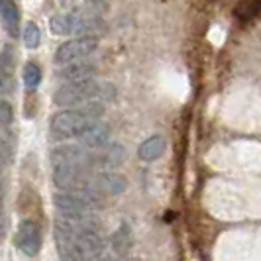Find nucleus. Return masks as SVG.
Segmentation results:
<instances>
[{
  "label": "nucleus",
  "mask_w": 261,
  "mask_h": 261,
  "mask_svg": "<svg viewBox=\"0 0 261 261\" xmlns=\"http://www.w3.org/2000/svg\"><path fill=\"white\" fill-rule=\"evenodd\" d=\"M0 20L12 38L20 34V10L14 0H0Z\"/></svg>",
  "instance_id": "obj_11"
},
{
  "label": "nucleus",
  "mask_w": 261,
  "mask_h": 261,
  "mask_svg": "<svg viewBox=\"0 0 261 261\" xmlns=\"http://www.w3.org/2000/svg\"><path fill=\"white\" fill-rule=\"evenodd\" d=\"M79 142L83 147L87 149H98V147H105L110 140V126L106 122H100V120H94L91 122L85 130L77 136Z\"/></svg>",
  "instance_id": "obj_7"
},
{
  "label": "nucleus",
  "mask_w": 261,
  "mask_h": 261,
  "mask_svg": "<svg viewBox=\"0 0 261 261\" xmlns=\"http://www.w3.org/2000/svg\"><path fill=\"white\" fill-rule=\"evenodd\" d=\"M114 96V87L108 83H96L94 79L87 81H75V83H65L59 87L53 94V102L57 106H79L85 102H91L98 96Z\"/></svg>",
  "instance_id": "obj_2"
},
{
  "label": "nucleus",
  "mask_w": 261,
  "mask_h": 261,
  "mask_svg": "<svg viewBox=\"0 0 261 261\" xmlns=\"http://www.w3.org/2000/svg\"><path fill=\"white\" fill-rule=\"evenodd\" d=\"M22 38H24V43H26L28 49H36L39 45V41H41V32H39V28L34 22H28L24 26Z\"/></svg>",
  "instance_id": "obj_15"
},
{
  "label": "nucleus",
  "mask_w": 261,
  "mask_h": 261,
  "mask_svg": "<svg viewBox=\"0 0 261 261\" xmlns=\"http://www.w3.org/2000/svg\"><path fill=\"white\" fill-rule=\"evenodd\" d=\"M126 159V149L120 144H106L105 149L98 153V163L102 169H116Z\"/></svg>",
  "instance_id": "obj_13"
},
{
  "label": "nucleus",
  "mask_w": 261,
  "mask_h": 261,
  "mask_svg": "<svg viewBox=\"0 0 261 261\" xmlns=\"http://www.w3.org/2000/svg\"><path fill=\"white\" fill-rule=\"evenodd\" d=\"M2 200H4V193H2V189H0V214H2Z\"/></svg>",
  "instance_id": "obj_21"
},
{
  "label": "nucleus",
  "mask_w": 261,
  "mask_h": 261,
  "mask_svg": "<svg viewBox=\"0 0 261 261\" xmlns=\"http://www.w3.org/2000/svg\"><path fill=\"white\" fill-rule=\"evenodd\" d=\"M4 234V218H2V214H0V238Z\"/></svg>",
  "instance_id": "obj_20"
},
{
  "label": "nucleus",
  "mask_w": 261,
  "mask_h": 261,
  "mask_svg": "<svg viewBox=\"0 0 261 261\" xmlns=\"http://www.w3.org/2000/svg\"><path fill=\"white\" fill-rule=\"evenodd\" d=\"M102 196H118L122 195L128 187V181L124 175L120 173H112V171H105V173H98L94 177V185H92Z\"/></svg>",
  "instance_id": "obj_8"
},
{
  "label": "nucleus",
  "mask_w": 261,
  "mask_h": 261,
  "mask_svg": "<svg viewBox=\"0 0 261 261\" xmlns=\"http://www.w3.org/2000/svg\"><path fill=\"white\" fill-rule=\"evenodd\" d=\"M98 47V39L92 36H81V38L69 39L63 45L57 47L55 51V63L57 65H67V63H75L85 57H89L91 53L96 51Z\"/></svg>",
  "instance_id": "obj_3"
},
{
  "label": "nucleus",
  "mask_w": 261,
  "mask_h": 261,
  "mask_svg": "<svg viewBox=\"0 0 261 261\" xmlns=\"http://www.w3.org/2000/svg\"><path fill=\"white\" fill-rule=\"evenodd\" d=\"M105 114V106L102 102H85L81 108H69L61 110L51 118L49 124V134L55 140H69V138H77L81 132L85 130L91 122L100 120Z\"/></svg>",
  "instance_id": "obj_1"
},
{
  "label": "nucleus",
  "mask_w": 261,
  "mask_h": 261,
  "mask_svg": "<svg viewBox=\"0 0 261 261\" xmlns=\"http://www.w3.org/2000/svg\"><path fill=\"white\" fill-rule=\"evenodd\" d=\"M79 261H100L105 244L98 234V228H83L77 234V244H75Z\"/></svg>",
  "instance_id": "obj_5"
},
{
  "label": "nucleus",
  "mask_w": 261,
  "mask_h": 261,
  "mask_svg": "<svg viewBox=\"0 0 261 261\" xmlns=\"http://www.w3.org/2000/svg\"><path fill=\"white\" fill-rule=\"evenodd\" d=\"M14 91V81L10 77V73H2L0 71V96L10 94Z\"/></svg>",
  "instance_id": "obj_18"
},
{
  "label": "nucleus",
  "mask_w": 261,
  "mask_h": 261,
  "mask_svg": "<svg viewBox=\"0 0 261 261\" xmlns=\"http://www.w3.org/2000/svg\"><path fill=\"white\" fill-rule=\"evenodd\" d=\"M14 120V108L8 100L0 98V128H6L10 126Z\"/></svg>",
  "instance_id": "obj_17"
},
{
  "label": "nucleus",
  "mask_w": 261,
  "mask_h": 261,
  "mask_svg": "<svg viewBox=\"0 0 261 261\" xmlns=\"http://www.w3.org/2000/svg\"><path fill=\"white\" fill-rule=\"evenodd\" d=\"M6 163H8V157H6V149L0 145V175H2V171L6 169Z\"/></svg>",
  "instance_id": "obj_19"
},
{
  "label": "nucleus",
  "mask_w": 261,
  "mask_h": 261,
  "mask_svg": "<svg viewBox=\"0 0 261 261\" xmlns=\"http://www.w3.org/2000/svg\"><path fill=\"white\" fill-rule=\"evenodd\" d=\"M89 171L87 165H57L53 169V185L65 193L87 187Z\"/></svg>",
  "instance_id": "obj_4"
},
{
  "label": "nucleus",
  "mask_w": 261,
  "mask_h": 261,
  "mask_svg": "<svg viewBox=\"0 0 261 261\" xmlns=\"http://www.w3.org/2000/svg\"><path fill=\"white\" fill-rule=\"evenodd\" d=\"M96 75V65L91 61H75V63H67L63 69L57 71V77L63 79L65 83H75V81H87V79H94Z\"/></svg>",
  "instance_id": "obj_10"
},
{
  "label": "nucleus",
  "mask_w": 261,
  "mask_h": 261,
  "mask_svg": "<svg viewBox=\"0 0 261 261\" xmlns=\"http://www.w3.org/2000/svg\"><path fill=\"white\" fill-rule=\"evenodd\" d=\"M41 81V69L36 63H28L24 67V83H26L28 89H36Z\"/></svg>",
  "instance_id": "obj_16"
},
{
  "label": "nucleus",
  "mask_w": 261,
  "mask_h": 261,
  "mask_svg": "<svg viewBox=\"0 0 261 261\" xmlns=\"http://www.w3.org/2000/svg\"><path fill=\"white\" fill-rule=\"evenodd\" d=\"M110 246H112V251L120 257H126L130 253L132 246H134V236H132V230L128 224H120L118 226L116 232L110 238Z\"/></svg>",
  "instance_id": "obj_12"
},
{
  "label": "nucleus",
  "mask_w": 261,
  "mask_h": 261,
  "mask_svg": "<svg viewBox=\"0 0 261 261\" xmlns=\"http://www.w3.org/2000/svg\"><path fill=\"white\" fill-rule=\"evenodd\" d=\"M165 149H167V142L161 136H151L140 145L138 155H140L142 161H155V159H159L165 153Z\"/></svg>",
  "instance_id": "obj_14"
},
{
  "label": "nucleus",
  "mask_w": 261,
  "mask_h": 261,
  "mask_svg": "<svg viewBox=\"0 0 261 261\" xmlns=\"http://www.w3.org/2000/svg\"><path fill=\"white\" fill-rule=\"evenodd\" d=\"M16 246L28 257H34V255L39 253L41 230H39V226L34 220H22L20 222L18 232H16Z\"/></svg>",
  "instance_id": "obj_6"
},
{
  "label": "nucleus",
  "mask_w": 261,
  "mask_h": 261,
  "mask_svg": "<svg viewBox=\"0 0 261 261\" xmlns=\"http://www.w3.org/2000/svg\"><path fill=\"white\" fill-rule=\"evenodd\" d=\"M53 167L57 165H87L89 155L83 151L81 145H61L51 151Z\"/></svg>",
  "instance_id": "obj_9"
},
{
  "label": "nucleus",
  "mask_w": 261,
  "mask_h": 261,
  "mask_svg": "<svg viewBox=\"0 0 261 261\" xmlns=\"http://www.w3.org/2000/svg\"><path fill=\"white\" fill-rule=\"evenodd\" d=\"M120 261H136V259H124V257H122V259H120Z\"/></svg>",
  "instance_id": "obj_22"
}]
</instances>
